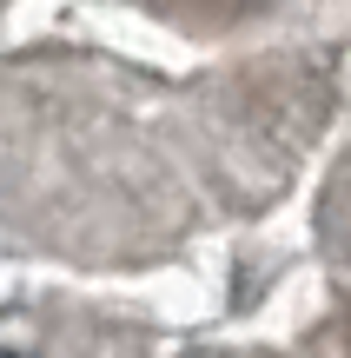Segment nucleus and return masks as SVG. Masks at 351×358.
Listing matches in <instances>:
<instances>
[{"label":"nucleus","instance_id":"obj_1","mask_svg":"<svg viewBox=\"0 0 351 358\" xmlns=\"http://www.w3.org/2000/svg\"><path fill=\"white\" fill-rule=\"evenodd\" d=\"M0 358H27V352H7V345H0Z\"/></svg>","mask_w":351,"mask_h":358}]
</instances>
